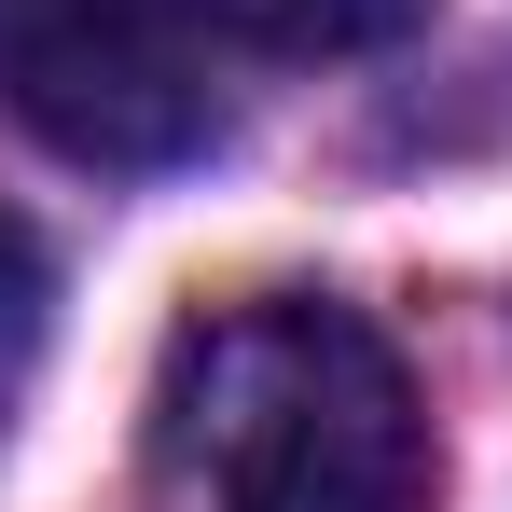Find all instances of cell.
Listing matches in <instances>:
<instances>
[{"label": "cell", "mask_w": 512, "mask_h": 512, "mask_svg": "<svg viewBox=\"0 0 512 512\" xmlns=\"http://www.w3.org/2000/svg\"><path fill=\"white\" fill-rule=\"evenodd\" d=\"M443 443L360 305L263 291L180 319L153 374V512H429Z\"/></svg>", "instance_id": "cell-1"}, {"label": "cell", "mask_w": 512, "mask_h": 512, "mask_svg": "<svg viewBox=\"0 0 512 512\" xmlns=\"http://www.w3.org/2000/svg\"><path fill=\"white\" fill-rule=\"evenodd\" d=\"M0 111L70 167H194L222 139L208 28L180 0H0Z\"/></svg>", "instance_id": "cell-2"}, {"label": "cell", "mask_w": 512, "mask_h": 512, "mask_svg": "<svg viewBox=\"0 0 512 512\" xmlns=\"http://www.w3.org/2000/svg\"><path fill=\"white\" fill-rule=\"evenodd\" d=\"M180 14L250 56H388L429 28V0H180Z\"/></svg>", "instance_id": "cell-3"}, {"label": "cell", "mask_w": 512, "mask_h": 512, "mask_svg": "<svg viewBox=\"0 0 512 512\" xmlns=\"http://www.w3.org/2000/svg\"><path fill=\"white\" fill-rule=\"evenodd\" d=\"M28 305H42V236L0 208V333H28Z\"/></svg>", "instance_id": "cell-4"}]
</instances>
